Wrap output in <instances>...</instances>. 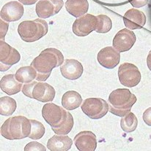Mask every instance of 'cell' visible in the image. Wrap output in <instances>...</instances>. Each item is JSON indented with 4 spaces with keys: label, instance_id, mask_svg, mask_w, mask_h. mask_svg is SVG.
<instances>
[{
    "label": "cell",
    "instance_id": "obj_29",
    "mask_svg": "<svg viewBox=\"0 0 151 151\" xmlns=\"http://www.w3.org/2000/svg\"><path fill=\"white\" fill-rule=\"evenodd\" d=\"M128 1L131 4L133 7L139 8V7H142L144 5H146L148 0H128Z\"/></svg>",
    "mask_w": 151,
    "mask_h": 151
},
{
    "label": "cell",
    "instance_id": "obj_10",
    "mask_svg": "<svg viewBox=\"0 0 151 151\" xmlns=\"http://www.w3.org/2000/svg\"><path fill=\"white\" fill-rule=\"evenodd\" d=\"M97 26L96 16L85 14L77 18L73 25V32L76 36L85 37L95 31Z\"/></svg>",
    "mask_w": 151,
    "mask_h": 151
},
{
    "label": "cell",
    "instance_id": "obj_23",
    "mask_svg": "<svg viewBox=\"0 0 151 151\" xmlns=\"http://www.w3.org/2000/svg\"><path fill=\"white\" fill-rule=\"evenodd\" d=\"M17 104L14 99L10 96H3L0 99V114L4 116L13 115L16 109Z\"/></svg>",
    "mask_w": 151,
    "mask_h": 151
},
{
    "label": "cell",
    "instance_id": "obj_13",
    "mask_svg": "<svg viewBox=\"0 0 151 151\" xmlns=\"http://www.w3.org/2000/svg\"><path fill=\"white\" fill-rule=\"evenodd\" d=\"M98 61L102 67L113 69L120 63L121 53L114 47H106L98 53Z\"/></svg>",
    "mask_w": 151,
    "mask_h": 151
},
{
    "label": "cell",
    "instance_id": "obj_16",
    "mask_svg": "<svg viewBox=\"0 0 151 151\" xmlns=\"http://www.w3.org/2000/svg\"><path fill=\"white\" fill-rule=\"evenodd\" d=\"M125 26L129 29H140L146 23V16L140 10L132 8L128 10L123 17Z\"/></svg>",
    "mask_w": 151,
    "mask_h": 151
},
{
    "label": "cell",
    "instance_id": "obj_17",
    "mask_svg": "<svg viewBox=\"0 0 151 151\" xmlns=\"http://www.w3.org/2000/svg\"><path fill=\"white\" fill-rule=\"evenodd\" d=\"M62 76L66 79L74 81L78 79L83 73V66L76 59H66L60 67Z\"/></svg>",
    "mask_w": 151,
    "mask_h": 151
},
{
    "label": "cell",
    "instance_id": "obj_19",
    "mask_svg": "<svg viewBox=\"0 0 151 151\" xmlns=\"http://www.w3.org/2000/svg\"><path fill=\"white\" fill-rule=\"evenodd\" d=\"M0 86L2 91L8 95H14L22 91V83H20L13 74L4 75L1 79Z\"/></svg>",
    "mask_w": 151,
    "mask_h": 151
},
{
    "label": "cell",
    "instance_id": "obj_18",
    "mask_svg": "<svg viewBox=\"0 0 151 151\" xmlns=\"http://www.w3.org/2000/svg\"><path fill=\"white\" fill-rule=\"evenodd\" d=\"M73 145V141L66 135L57 134L49 139L47 147L52 151H67L70 150Z\"/></svg>",
    "mask_w": 151,
    "mask_h": 151
},
{
    "label": "cell",
    "instance_id": "obj_5",
    "mask_svg": "<svg viewBox=\"0 0 151 151\" xmlns=\"http://www.w3.org/2000/svg\"><path fill=\"white\" fill-rule=\"evenodd\" d=\"M49 30L47 22L44 19L22 21L18 25V32L21 40L27 42H33L47 34Z\"/></svg>",
    "mask_w": 151,
    "mask_h": 151
},
{
    "label": "cell",
    "instance_id": "obj_28",
    "mask_svg": "<svg viewBox=\"0 0 151 151\" xmlns=\"http://www.w3.org/2000/svg\"><path fill=\"white\" fill-rule=\"evenodd\" d=\"M0 23H1V35H0V38H1V40H3L5 37L6 34H7L9 24L3 19H1V18L0 19Z\"/></svg>",
    "mask_w": 151,
    "mask_h": 151
},
{
    "label": "cell",
    "instance_id": "obj_27",
    "mask_svg": "<svg viewBox=\"0 0 151 151\" xmlns=\"http://www.w3.org/2000/svg\"><path fill=\"white\" fill-rule=\"evenodd\" d=\"M24 150L25 151H35V150H46V148L41 143L38 142H31L27 144L26 147H24Z\"/></svg>",
    "mask_w": 151,
    "mask_h": 151
},
{
    "label": "cell",
    "instance_id": "obj_7",
    "mask_svg": "<svg viewBox=\"0 0 151 151\" xmlns=\"http://www.w3.org/2000/svg\"><path fill=\"white\" fill-rule=\"evenodd\" d=\"M81 107L84 113L92 119L103 118L109 110L108 103L101 98L86 99Z\"/></svg>",
    "mask_w": 151,
    "mask_h": 151
},
{
    "label": "cell",
    "instance_id": "obj_25",
    "mask_svg": "<svg viewBox=\"0 0 151 151\" xmlns=\"http://www.w3.org/2000/svg\"><path fill=\"white\" fill-rule=\"evenodd\" d=\"M97 26L95 32L98 33H107L112 27V20L105 15H99L96 16Z\"/></svg>",
    "mask_w": 151,
    "mask_h": 151
},
{
    "label": "cell",
    "instance_id": "obj_32",
    "mask_svg": "<svg viewBox=\"0 0 151 151\" xmlns=\"http://www.w3.org/2000/svg\"><path fill=\"white\" fill-rule=\"evenodd\" d=\"M147 67H148L149 69L151 71V50L149 52V54L147 55Z\"/></svg>",
    "mask_w": 151,
    "mask_h": 151
},
{
    "label": "cell",
    "instance_id": "obj_8",
    "mask_svg": "<svg viewBox=\"0 0 151 151\" xmlns=\"http://www.w3.org/2000/svg\"><path fill=\"white\" fill-rule=\"evenodd\" d=\"M118 77L121 84L128 88L137 86L141 81V73L139 69L130 63H123L120 66Z\"/></svg>",
    "mask_w": 151,
    "mask_h": 151
},
{
    "label": "cell",
    "instance_id": "obj_4",
    "mask_svg": "<svg viewBox=\"0 0 151 151\" xmlns=\"http://www.w3.org/2000/svg\"><path fill=\"white\" fill-rule=\"evenodd\" d=\"M136 101V96L128 89H117L109 96V111L117 116L123 117L131 112Z\"/></svg>",
    "mask_w": 151,
    "mask_h": 151
},
{
    "label": "cell",
    "instance_id": "obj_24",
    "mask_svg": "<svg viewBox=\"0 0 151 151\" xmlns=\"http://www.w3.org/2000/svg\"><path fill=\"white\" fill-rule=\"evenodd\" d=\"M138 124L136 115L132 112H129L125 116L122 117L121 121V126L125 132L130 133L136 130Z\"/></svg>",
    "mask_w": 151,
    "mask_h": 151
},
{
    "label": "cell",
    "instance_id": "obj_21",
    "mask_svg": "<svg viewBox=\"0 0 151 151\" xmlns=\"http://www.w3.org/2000/svg\"><path fill=\"white\" fill-rule=\"evenodd\" d=\"M82 102V98L78 92L70 91L65 93L62 98V104L68 110H73L80 107Z\"/></svg>",
    "mask_w": 151,
    "mask_h": 151
},
{
    "label": "cell",
    "instance_id": "obj_26",
    "mask_svg": "<svg viewBox=\"0 0 151 151\" xmlns=\"http://www.w3.org/2000/svg\"><path fill=\"white\" fill-rule=\"evenodd\" d=\"M31 122V133L29 135V137L32 139H40L44 137L45 134V127L42 123L39 122L35 120H30Z\"/></svg>",
    "mask_w": 151,
    "mask_h": 151
},
{
    "label": "cell",
    "instance_id": "obj_20",
    "mask_svg": "<svg viewBox=\"0 0 151 151\" xmlns=\"http://www.w3.org/2000/svg\"><path fill=\"white\" fill-rule=\"evenodd\" d=\"M65 8L70 15L79 18L87 13L89 3L87 0H67Z\"/></svg>",
    "mask_w": 151,
    "mask_h": 151
},
{
    "label": "cell",
    "instance_id": "obj_2",
    "mask_svg": "<svg viewBox=\"0 0 151 151\" xmlns=\"http://www.w3.org/2000/svg\"><path fill=\"white\" fill-rule=\"evenodd\" d=\"M64 62V56L59 50L49 47L43 50L31 63V66L37 72L36 81L44 82L50 76L52 69L61 66Z\"/></svg>",
    "mask_w": 151,
    "mask_h": 151
},
{
    "label": "cell",
    "instance_id": "obj_9",
    "mask_svg": "<svg viewBox=\"0 0 151 151\" xmlns=\"http://www.w3.org/2000/svg\"><path fill=\"white\" fill-rule=\"evenodd\" d=\"M21 59V55L17 50L6 43L4 40L0 42V70H8Z\"/></svg>",
    "mask_w": 151,
    "mask_h": 151
},
{
    "label": "cell",
    "instance_id": "obj_31",
    "mask_svg": "<svg viewBox=\"0 0 151 151\" xmlns=\"http://www.w3.org/2000/svg\"><path fill=\"white\" fill-rule=\"evenodd\" d=\"M18 1L21 4H25V5H32V4H34L39 0H18Z\"/></svg>",
    "mask_w": 151,
    "mask_h": 151
},
{
    "label": "cell",
    "instance_id": "obj_14",
    "mask_svg": "<svg viewBox=\"0 0 151 151\" xmlns=\"http://www.w3.org/2000/svg\"><path fill=\"white\" fill-rule=\"evenodd\" d=\"M24 13L23 4L16 1H10L3 6L0 16L1 19L7 22L18 21L21 18Z\"/></svg>",
    "mask_w": 151,
    "mask_h": 151
},
{
    "label": "cell",
    "instance_id": "obj_1",
    "mask_svg": "<svg viewBox=\"0 0 151 151\" xmlns=\"http://www.w3.org/2000/svg\"><path fill=\"white\" fill-rule=\"evenodd\" d=\"M42 115L56 134L66 135L73 129V118L71 114L54 103H47L44 106Z\"/></svg>",
    "mask_w": 151,
    "mask_h": 151
},
{
    "label": "cell",
    "instance_id": "obj_12",
    "mask_svg": "<svg viewBox=\"0 0 151 151\" xmlns=\"http://www.w3.org/2000/svg\"><path fill=\"white\" fill-rule=\"evenodd\" d=\"M62 7V0H39L36 4V13L40 18H48L57 14Z\"/></svg>",
    "mask_w": 151,
    "mask_h": 151
},
{
    "label": "cell",
    "instance_id": "obj_11",
    "mask_svg": "<svg viewBox=\"0 0 151 151\" xmlns=\"http://www.w3.org/2000/svg\"><path fill=\"white\" fill-rule=\"evenodd\" d=\"M136 40V35L132 31L123 29L114 37L113 47L119 52L128 51L133 47Z\"/></svg>",
    "mask_w": 151,
    "mask_h": 151
},
{
    "label": "cell",
    "instance_id": "obj_3",
    "mask_svg": "<svg viewBox=\"0 0 151 151\" xmlns=\"http://www.w3.org/2000/svg\"><path fill=\"white\" fill-rule=\"evenodd\" d=\"M30 120L24 116L9 118L1 127V134L10 140L22 139L29 137L31 133Z\"/></svg>",
    "mask_w": 151,
    "mask_h": 151
},
{
    "label": "cell",
    "instance_id": "obj_22",
    "mask_svg": "<svg viewBox=\"0 0 151 151\" xmlns=\"http://www.w3.org/2000/svg\"><path fill=\"white\" fill-rule=\"evenodd\" d=\"M15 78L21 83H28L36 80L37 72L32 66H26L16 71Z\"/></svg>",
    "mask_w": 151,
    "mask_h": 151
},
{
    "label": "cell",
    "instance_id": "obj_15",
    "mask_svg": "<svg viewBox=\"0 0 151 151\" xmlns=\"http://www.w3.org/2000/svg\"><path fill=\"white\" fill-rule=\"evenodd\" d=\"M74 142L76 147L80 151H94L97 147L96 136L90 131L79 132L76 135Z\"/></svg>",
    "mask_w": 151,
    "mask_h": 151
},
{
    "label": "cell",
    "instance_id": "obj_30",
    "mask_svg": "<svg viewBox=\"0 0 151 151\" xmlns=\"http://www.w3.org/2000/svg\"><path fill=\"white\" fill-rule=\"evenodd\" d=\"M143 120L144 123L148 126H151V107H149L144 112L143 114Z\"/></svg>",
    "mask_w": 151,
    "mask_h": 151
},
{
    "label": "cell",
    "instance_id": "obj_6",
    "mask_svg": "<svg viewBox=\"0 0 151 151\" xmlns=\"http://www.w3.org/2000/svg\"><path fill=\"white\" fill-rule=\"evenodd\" d=\"M22 92L26 96L35 99L41 102L52 101L56 93L54 88L49 83L38 81L24 83L22 87Z\"/></svg>",
    "mask_w": 151,
    "mask_h": 151
}]
</instances>
